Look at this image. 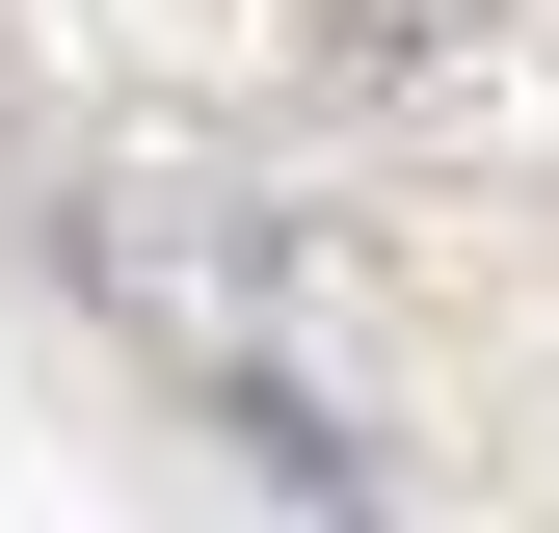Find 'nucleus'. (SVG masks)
<instances>
[{"instance_id": "obj_1", "label": "nucleus", "mask_w": 559, "mask_h": 533, "mask_svg": "<svg viewBox=\"0 0 559 533\" xmlns=\"http://www.w3.org/2000/svg\"><path fill=\"white\" fill-rule=\"evenodd\" d=\"M320 54H346V81H427V54H453V0H346Z\"/></svg>"}]
</instances>
